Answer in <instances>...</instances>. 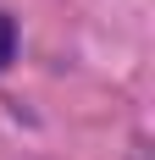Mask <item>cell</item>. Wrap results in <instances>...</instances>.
<instances>
[{
	"mask_svg": "<svg viewBox=\"0 0 155 160\" xmlns=\"http://www.w3.org/2000/svg\"><path fill=\"white\" fill-rule=\"evenodd\" d=\"M11 55H17V22H11L6 11H0V72L11 66Z\"/></svg>",
	"mask_w": 155,
	"mask_h": 160,
	"instance_id": "6da1fadb",
	"label": "cell"
}]
</instances>
